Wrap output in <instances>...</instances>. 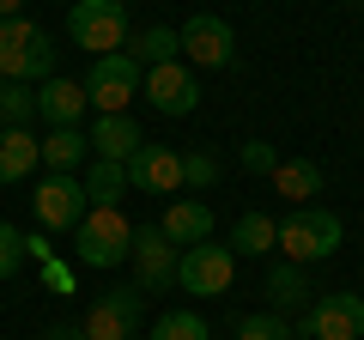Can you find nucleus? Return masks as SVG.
<instances>
[{
    "label": "nucleus",
    "mask_w": 364,
    "mask_h": 340,
    "mask_svg": "<svg viewBox=\"0 0 364 340\" xmlns=\"http://www.w3.org/2000/svg\"><path fill=\"white\" fill-rule=\"evenodd\" d=\"M134 249V225L122 219V207H91L85 219L73 225V262L79 267H122Z\"/></svg>",
    "instance_id": "1"
},
{
    "label": "nucleus",
    "mask_w": 364,
    "mask_h": 340,
    "mask_svg": "<svg viewBox=\"0 0 364 340\" xmlns=\"http://www.w3.org/2000/svg\"><path fill=\"white\" fill-rule=\"evenodd\" d=\"M340 237H346V225H340V213L328 207H298L291 219H279V255L286 262H328L340 249Z\"/></svg>",
    "instance_id": "2"
},
{
    "label": "nucleus",
    "mask_w": 364,
    "mask_h": 340,
    "mask_svg": "<svg viewBox=\"0 0 364 340\" xmlns=\"http://www.w3.org/2000/svg\"><path fill=\"white\" fill-rule=\"evenodd\" d=\"M140 85H146V67L134 61V55H97L91 61V73H85V97H91V110L97 116H128V104L140 97Z\"/></svg>",
    "instance_id": "3"
},
{
    "label": "nucleus",
    "mask_w": 364,
    "mask_h": 340,
    "mask_svg": "<svg viewBox=\"0 0 364 340\" xmlns=\"http://www.w3.org/2000/svg\"><path fill=\"white\" fill-rule=\"evenodd\" d=\"M67 37L91 55L128 49V6L122 0H73L67 6Z\"/></svg>",
    "instance_id": "4"
},
{
    "label": "nucleus",
    "mask_w": 364,
    "mask_h": 340,
    "mask_svg": "<svg viewBox=\"0 0 364 340\" xmlns=\"http://www.w3.org/2000/svg\"><path fill=\"white\" fill-rule=\"evenodd\" d=\"M140 316H146V292L116 286V292H97L85 310V340H134L140 334Z\"/></svg>",
    "instance_id": "5"
},
{
    "label": "nucleus",
    "mask_w": 364,
    "mask_h": 340,
    "mask_svg": "<svg viewBox=\"0 0 364 340\" xmlns=\"http://www.w3.org/2000/svg\"><path fill=\"white\" fill-rule=\"evenodd\" d=\"M237 280V255L225 243H188L182 249V267H176V286L195 292V298H225Z\"/></svg>",
    "instance_id": "6"
},
{
    "label": "nucleus",
    "mask_w": 364,
    "mask_h": 340,
    "mask_svg": "<svg viewBox=\"0 0 364 340\" xmlns=\"http://www.w3.org/2000/svg\"><path fill=\"white\" fill-rule=\"evenodd\" d=\"M31 207H37L43 231H73V225L91 213V201H85V183H79L73 170H49V176L37 183V195H31Z\"/></svg>",
    "instance_id": "7"
},
{
    "label": "nucleus",
    "mask_w": 364,
    "mask_h": 340,
    "mask_svg": "<svg viewBox=\"0 0 364 340\" xmlns=\"http://www.w3.org/2000/svg\"><path fill=\"white\" fill-rule=\"evenodd\" d=\"M128 262H134V280H140V292H170V286H176V267H182V249L170 243L158 225H134V249H128Z\"/></svg>",
    "instance_id": "8"
},
{
    "label": "nucleus",
    "mask_w": 364,
    "mask_h": 340,
    "mask_svg": "<svg viewBox=\"0 0 364 340\" xmlns=\"http://www.w3.org/2000/svg\"><path fill=\"white\" fill-rule=\"evenodd\" d=\"M140 97H152L158 116H195L200 85H195V73H188V61H164V67H146Z\"/></svg>",
    "instance_id": "9"
},
{
    "label": "nucleus",
    "mask_w": 364,
    "mask_h": 340,
    "mask_svg": "<svg viewBox=\"0 0 364 340\" xmlns=\"http://www.w3.org/2000/svg\"><path fill=\"white\" fill-rule=\"evenodd\" d=\"M304 334L310 340H364V298L358 292H328L322 304H310Z\"/></svg>",
    "instance_id": "10"
},
{
    "label": "nucleus",
    "mask_w": 364,
    "mask_h": 340,
    "mask_svg": "<svg viewBox=\"0 0 364 340\" xmlns=\"http://www.w3.org/2000/svg\"><path fill=\"white\" fill-rule=\"evenodd\" d=\"M182 61H195V67H231L237 61L231 25H225L219 13H195L188 25H182Z\"/></svg>",
    "instance_id": "11"
},
{
    "label": "nucleus",
    "mask_w": 364,
    "mask_h": 340,
    "mask_svg": "<svg viewBox=\"0 0 364 340\" xmlns=\"http://www.w3.org/2000/svg\"><path fill=\"white\" fill-rule=\"evenodd\" d=\"M128 188H140V195H176L182 188V152H170V146H140V152L128 158Z\"/></svg>",
    "instance_id": "12"
},
{
    "label": "nucleus",
    "mask_w": 364,
    "mask_h": 340,
    "mask_svg": "<svg viewBox=\"0 0 364 340\" xmlns=\"http://www.w3.org/2000/svg\"><path fill=\"white\" fill-rule=\"evenodd\" d=\"M43 37H49V31H37L31 18H0V79H6V85H13V79L31 85V55L43 49Z\"/></svg>",
    "instance_id": "13"
},
{
    "label": "nucleus",
    "mask_w": 364,
    "mask_h": 340,
    "mask_svg": "<svg viewBox=\"0 0 364 340\" xmlns=\"http://www.w3.org/2000/svg\"><path fill=\"white\" fill-rule=\"evenodd\" d=\"M85 104H91V97H85V85H73V79H61V73L37 85V116L49 122V128H79Z\"/></svg>",
    "instance_id": "14"
},
{
    "label": "nucleus",
    "mask_w": 364,
    "mask_h": 340,
    "mask_svg": "<svg viewBox=\"0 0 364 340\" xmlns=\"http://www.w3.org/2000/svg\"><path fill=\"white\" fill-rule=\"evenodd\" d=\"M85 140H91V152L109 158V164H128V158L146 146V140H140V122H134V116H97Z\"/></svg>",
    "instance_id": "15"
},
{
    "label": "nucleus",
    "mask_w": 364,
    "mask_h": 340,
    "mask_svg": "<svg viewBox=\"0 0 364 340\" xmlns=\"http://www.w3.org/2000/svg\"><path fill=\"white\" fill-rule=\"evenodd\" d=\"M267 183L279 188L291 207H316V195L328 188V176H322V164H310V158H279Z\"/></svg>",
    "instance_id": "16"
},
{
    "label": "nucleus",
    "mask_w": 364,
    "mask_h": 340,
    "mask_svg": "<svg viewBox=\"0 0 364 340\" xmlns=\"http://www.w3.org/2000/svg\"><path fill=\"white\" fill-rule=\"evenodd\" d=\"M158 231H164L176 249L182 243H207V237H213V207H207V201H170L164 219H158Z\"/></svg>",
    "instance_id": "17"
},
{
    "label": "nucleus",
    "mask_w": 364,
    "mask_h": 340,
    "mask_svg": "<svg viewBox=\"0 0 364 340\" xmlns=\"http://www.w3.org/2000/svg\"><path fill=\"white\" fill-rule=\"evenodd\" d=\"M43 164V140L31 128H0V183H25Z\"/></svg>",
    "instance_id": "18"
},
{
    "label": "nucleus",
    "mask_w": 364,
    "mask_h": 340,
    "mask_svg": "<svg viewBox=\"0 0 364 340\" xmlns=\"http://www.w3.org/2000/svg\"><path fill=\"white\" fill-rule=\"evenodd\" d=\"M79 183H85V201H91V207H122V195H128V164L91 158Z\"/></svg>",
    "instance_id": "19"
},
{
    "label": "nucleus",
    "mask_w": 364,
    "mask_h": 340,
    "mask_svg": "<svg viewBox=\"0 0 364 340\" xmlns=\"http://www.w3.org/2000/svg\"><path fill=\"white\" fill-rule=\"evenodd\" d=\"M267 298H273V310H279V316H286V310H304V298H310L304 267H298V262H273V267H267Z\"/></svg>",
    "instance_id": "20"
},
{
    "label": "nucleus",
    "mask_w": 364,
    "mask_h": 340,
    "mask_svg": "<svg viewBox=\"0 0 364 340\" xmlns=\"http://www.w3.org/2000/svg\"><path fill=\"white\" fill-rule=\"evenodd\" d=\"M273 243H279V225H273L267 213H243V219L231 225V255H267Z\"/></svg>",
    "instance_id": "21"
},
{
    "label": "nucleus",
    "mask_w": 364,
    "mask_h": 340,
    "mask_svg": "<svg viewBox=\"0 0 364 340\" xmlns=\"http://www.w3.org/2000/svg\"><path fill=\"white\" fill-rule=\"evenodd\" d=\"M134 61H140V67L182 61V31H170V25H152V31H140V37H134Z\"/></svg>",
    "instance_id": "22"
},
{
    "label": "nucleus",
    "mask_w": 364,
    "mask_h": 340,
    "mask_svg": "<svg viewBox=\"0 0 364 340\" xmlns=\"http://www.w3.org/2000/svg\"><path fill=\"white\" fill-rule=\"evenodd\" d=\"M85 134H79V128H49V134H43V164H49V170H79V158H85Z\"/></svg>",
    "instance_id": "23"
},
{
    "label": "nucleus",
    "mask_w": 364,
    "mask_h": 340,
    "mask_svg": "<svg viewBox=\"0 0 364 340\" xmlns=\"http://www.w3.org/2000/svg\"><path fill=\"white\" fill-rule=\"evenodd\" d=\"M0 122H6V128H31V122H37V85L13 79V85L0 92Z\"/></svg>",
    "instance_id": "24"
},
{
    "label": "nucleus",
    "mask_w": 364,
    "mask_h": 340,
    "mask_svg": "<svg viewBox=\"0 0 364 340\" xmlns=\"http://www.w3.org/2000/svg\"><path fill=\"white\" fill-rule=\"evenodd\" d=\"M152 340H213V334H207V322L195 310H170V316L152 322Z\"/></svg>",
    "instance_id": "25"
},
{
    "label": "nucleus",
    "mask_w": 364,
    "mask_h": 340,
    "mask_svg": "<svg viewBox=\"0 0 364 340\" xmlns=\"http://www.w3.org/2000/svg\"><path fill=\"white\" fill-rule=\"evenodd\" d=\"M237 340H291V328H286L279 310H255V316L237 322Z\"/></svg>",
    "instance_id": "26"
},
{
    "label": "nucleus",
    "mask_w": 364,
    "mask_h": 340,
    "mask_svg": "<svg viewBox=\"0 0 364 340\" xmlns=\"http://www.w3.org/2000/svg\"><path fill=\"white\" fill-rule=\"evenodd\" d=\"M25 267V231L18 225H0V280H13Z\"/></svg>",
    "instance_id": "27"
},
{
    "label": "nucleus",
    "mask_w": 364,
    "mask_h": 340,
    "mask_svg": "<svg viewBox=\"0 0 364 340\" xmlns=\"http://www.w3.org/2000/svg\"><path fill=\"white\" fill-rule=\"evenodd\" d=\"M182 183L213 188V183H219V158H213V152H188V158H182Z\"/></svg>",
    "instance_id": "28"
},
{
    "label": "nucleus",
    "mask_w": 364,
    "mask_h": 340,
    "mask_svg": "<svg viewBox=\"0 0 364 340\" xmlns=\"http://www.w3.org/2000/svg\"><path fill=\"white\" fill-rule=\"evenodd\" d=\"M273 164H279V152H273L267 140H243V170H261V176H273Z\"/></svg>",
    "instance_id": "29"
},
{
    "label": "nucleus",
    "mask_w": 364,
    "mask_h": 340,
    "mask_svg": "<svg viewBox=\"0 0 364 340\" xmlns=\"http://www.w3.org/2000/svg\"><path fill=\"white\" fill-rule=\"evenodd\" d=\"M43 340H85V328H79V322H61V328H49Z\"/></svg>",
    "instance_id": "30"
},
{
    "label": "nucleus",
    "mask_w": 364,
    "mask_h": 340,
    "mask_svg": "<svg viewBox=\"0 0 364 340\" xmlns=\"http://www.w3.org/2000/svg\"><path fill=\"white\" fill-rule=\"evenodd\" d=\"M25 13V0H0V18H18Z\"/></svg>",
    "instance_id": "31"
},
{
    "label": "nucleus",
    "mask_w": 364,
    "mask_h": 340,
    "mask_svg": "<svg viewBox=\"0 0 364 340\" xmlns=\"http://www.w3.org/2000/svg\"><path fill=\"white\" fill-rule=\"evenodd\" d=\"M0 92H6V79H0Z\"/></svg>",
    "instance_id": "32"
},
{
    "label": "nucleus",
    "mask_w": 364,
    "mask_h": 340,
    "mask_svg": "<svg viewBox=\"0 0 364 340\" xmlns=\"http://www.w3.org/2000/svg\"><path fill=\"white\" fill-rule=\"evenodd\" d=\"M61 6H73V0H61Z\"/></svg>",
    "instance_id": "33"
},
{
    "label": "nucleus",
    "mask_w": 364,
    "mask_h": 340,
    "mask_svg": "<svg viewBox=\"0 0 364 340\" xmlns=\"http://www.w3.org/2000/svg\"><path fill=\"white\" fill-rule=\"evenodd\" d=\"M122 6H128V0H122Z\"/></svg>",
    "instance_id": "34"
}]
</instances>
